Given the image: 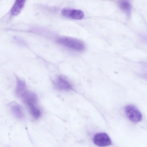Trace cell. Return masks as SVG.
Listing matches in <instances>:
<instances>
[{
	"label": "cell",
	"instance_id": "obj_2",
	"mask_svg": "<svg viewBox=\"0 0 147 147\" xmlns=\"http://www.w3.org/2000/svg\"><path fill=\"white\" fill-rule=\"evenodd\" d=\"M125 112L128 119L132 122H138L142 118L140 112L133 105H127L125 108Z\"/></svg>",
	"mask_w": 147,
	"mask_h": 147
},
{
	"label": "cell",
	"instance_id": "obj_4",
	"mask_svg": "<svg viewBox=\"0 0 147 147\" xmlns=\"http://www.w3.org/2000/svg\"><path fill=\"white\" fill-rule=\"evenodd\" d=\"M93 140L95 144L100 147L108 146L111 144V141L109 136L107 134L104 133L96 134Z\"/></svg>",
	"mask_w": 147,
	"mask_h": 147
},
{
	"label": "cell",
	"instance_id": "obj_5",
	"mask_svg": "<svg viewBox=\"0 0 147 147\" xmlns=\"http://www.w3.org/2000/svg\"><path fill=\"white\" fill-rule=\"evenodd\" d=\"M55 87L60 90H69L72 89V86L65 78L61 76H58L54 80Z\"/></svg>",
	"mask_w": 147,
	"mask_h": 147
},
{
	"label": "cell",
	"instance_id": "obj_8",
	"mask_svg": "<svg viewBox=\"0 0 147 147\" xmlns=\"http://www.w3.org/2000/svg\"><path fill=\"white\" fill-rule=\"evenodd\" d=\"M9 107L12 113L16 118L21 119L24 117L23 110L19 104L16 102H12L10 104Z\"/></svg>",
	"mask_w": 147,
	"mask_h": 147
},
{
	"label": "cell",
	"instance_id": "obj_1",
	"mask_svg": "<svg viewBox=\"0 0 147 147\" xmlns=\"http://www.w3.org/2000/svg\"><path fill=\"white\" fill-rule=\"evenodd\" d=\"M57 42L64 46L77 51H82L85 48V46L82 42L72 38L62 37L58 39Z\"/></svg>",
	"mask_w": 147,
	"mask_h": 147
},
{
	"label": "cell",
	"instance_id": "obj_7",
	"mask_svg": "<svg viewBox=\"0 0 147 147\" xmlns=\"http://www.w3.org/2000/svg\"><path fill=\"white\" fill-rule=\"evenodd\" d=\"M15 93L17 97L21 98L28 90L25 82L18 77H16Z\"/></svg>",
	"mask_w": 147,
	"mask_h": 147
},
{
	"label": "cell",
	"instance_id": "obj_11",
	"mask_svg": "<svg viewBox=\"0 0 147 147\" xmlns=\"http://www.w3.org/2000/svg\"><path fill=\"white\" fill-rule=\"evenodd\" d=\"M28 108L30 114L34 118L37 119L40 117L41 112L36 105L31 106Z\"/></svg>",
	"mask_w": 147,
	"mask_h": 147
},
{
	"label": "cell",
	"instance_id": "obj_10",
	"mask_svg": "<svg viewBox=\"0 0 147 147\" xmlns=\"http://www.w3.org/2000/svg\"><path fill=\"white\" fill-rule=\"evenodd\" d=\"M119 8L127 15L129 16L131 11V6L130 3L127 1H120L118 3Z\"/></svg>",
	"mask_w": 147,
	"mask_h": 147
},
{
	"label": "cell",
	"instance_id": "obj_9",
	"mask_svg": "<svg viewBox=\"0 0 147 147\" xmlns=\"http://www.w3.org/2000/svg\"><path fill=\"white\" fill-rule=\"evenodd\" d=\"M25 2L24 0L16 1L11 9V13L14 16L18 15L23 9Z\"/></svg>",
	"mask_w": 147,
	"mask_h": 147
},
{
	"label": "cell",
	"instance_id": "obj_3",
	"mask_svg": "<svg viewBox=\"0 0 147 147\" xmlns=\"http://www.w3.org/2000/svg\"><path fill=\"white\" fill-rule=\"evenodd\" d=\"M61 13L63 16L75 20L81 19L84 16V13L82 11L69 8L63 9Z\"/></svg>",
	"mask_w": 147,
	"mask_h": 147
},
{
	"label": "cell",
	"instance_id": "obj_6",
	"mask_svg": "<svg viewBox=\"0 0 147 147\" xmlns=\"http://www.w3.org/2000/svg\"><path fill=\"white\" fill-rule=\"evenodd\" d=\"M24 103L28 107L31 106L36 105L38 97L34 92L28 90L21 97Z\"/></svg>",
	"mask_w": 147,
	"mask_h": 147
}]
</instances>
